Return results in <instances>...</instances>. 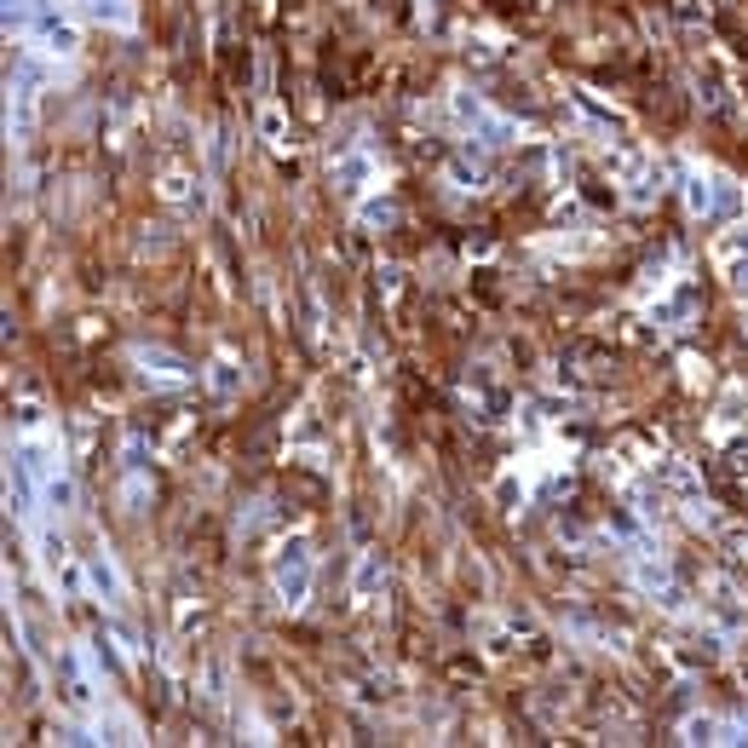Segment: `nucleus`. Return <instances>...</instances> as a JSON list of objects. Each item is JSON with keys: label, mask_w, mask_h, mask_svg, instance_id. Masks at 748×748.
Masks as SVG:
<instances>
[{"label": "nucleus", "mask_w": 748, "mask_h": 748, "mask_svg": "<svg viewBox=\"0 0 748 748\" xmlns=\"http://www.w3.org/2000/svg\"><path fill=\"white\" fill-rule=\"evenodd\" d=\"M311 582H317V559H311V541L294 530V536L277 541V553H271V587H277V599L288 610H300L311 599Z\"/></svg>", "instance_id": "obj_1"}, {"label": "nucleus", "mask_w": 748, "mask_h": 748, "mask_svg": "<svg viewBox=\"0 0 748 748\" xmlns=\"http://www.w3.org/2000/svg\"><path fill=\"white\" fill-rule=\"evenodd\" d=\"M455 121H461L478 144H513V121L495 116L478 93H455Z\"/></svg>", "instance_id": "obj_2"}, {"label": "nucleus", "mask_w": 748, "mask_h": 748, "mask_svg": "<svg viewBox=\"0 0 748 748\" xmlns=\"http://www.w3.org/2000/svg\"><path fill=\"white\" fill-rule=\"evenodd\" d=\"M328 179H334V190H340L346 202H363V190L380 179V167H374L369 150H340V156L328 162Z\"/></svg>", "instance_id": "obj_3"}, {"label": "nucleus", "mask_w": 748, "mask_h": 748, "mask_svg": "<svg viewBox=\"0 0 748 748\" xmlns=\"http://www.w3.org/2000/svg\"><path fill=\"white\" fill-rule=\"evenodd\" d=\"M490 144H478V139H467L455 156H449V185H461V190H484L490 185Z\"/></svg>", "instance_id": "obj_4"}, {"label": "nucleus", "mask_w": 748, "mask_h": 748, "mask_svg": "<svg viewBox=\"0 0 748 748\" xmlns=\"http://www.w3.org/2000/svg\"><path fill=\"white\" fill-rule=\"evenodd\" d=\"M133 363H139L156 386H179V380H190V374H196L185 357H173V351H162V346H133Z\"/></svg>", "instance_id": "obj_5"}, {"label": "nucleus", "mask_w": 748, "mask_h": 748, "mask_svg": "<svg viewBox=\"0 0 748 748\" xmlns=\"http://www.w3.org/2000/svg\"><path fill=\"white\" fill-rule=\"evenodd\" d=\"M720 259H725V277H731V294L748 300V225L720 236Z\"/></svg>", "instance_id": "obj_6"}, {"label": "nucleus", "mask_w": 748, "mask_h": 748, "mask_svg": "<svg viewBox=\"0 0 748 748\" xmlns=\"http://www.w3.org/2000/svg\"><path fill=\"white\" fill-rule=\"evenodd\" d=\"M87 582H93V593H98L110 610H121L127 587H121V570H116V559H110L104 547H98V553H87Z\"/></svg>", "instance_id": "obj_7"}, {"label": "nucleus", "mask_w": 748, "mask_h": 748, "mask_svg": "<svg viewBox=\"0 0 748 748\" xmlns=\"http://www.w3.org/2000/svg\"><path fill=\"white\" fill-rule=\"evenodd\" d=\"M202 380H208V392L219 403H231V398H242V380H248V374H242V363H236L231 351H219L208 369H202Z\"/></svg>", "instance_id": "obj_8"}, {"label": "nucleus", "mask_w": 748, "mask_h": 748, "mask_svg": "<svg viewBox=\"0 0 748 748\" xmlns=\"http://www.w3.org/2000/svg\"><path fill=\"white\" fill-rule=\"evenodd\" d=\"M380 587H386V559H380V547L369 553H357V570H351V599H380Z\"/></svg>", "instance_id": "obj_9"}, {"label": "nucleus", "mask_w": 748, "mask_h": 748, "mask_svg": "<svg viewBox=\"0 0 748 748\" xmlns=\"http://www.w3.org/2000/svg\"><path fill=\"white\" fill-rule=\"evenodd\" d=\"M685 208L697 219H714V173H685Z\"/></svg>", "instance_id": "obj_10"}, {"label": "nucleus", "mask_w": 748, "mask_h": 748, "mask_svg": "<svg viewBox=\"0 0 748 748\" xmlns=\"http://www.w3.org/2000/svg\"><path fill=\"white\" fill-rule=\"evenodd\" d=\"M691 317H697V294L691 288H679L674 300H656V323L662 328H685Z\"/></svg>", "instance_id": "obj_11"}, {"label": "nucleus", "mask_w": 748, "mask_h": 748, "mask_svg": "<svg viewBox=\"0 0 748 748\" xmlns=\"http://www.w3.org/2000/svg\"><path fill=\"white\" fill-rule=\"evenodd\" d=\"M81 12H87L93 24H116V29L133 24V6H127V0H81Z\"/></svg>", "instance_id": "obj_12"}, {"label": "nucleus", "mask_w": 748, "mask_h": 748, "mask_svg": "<svg viewBox=\"0 0 748 748\" xmlns=\"http://www.w3.org/2000/svg\"><path fill=\"white\" fill-rule=\"evenodd\" d=\"M737 213H743V190L725 173H714V219H737Z\"/></svg>", "instance_id": "obj_13"}, {"label": "nucleus", "mask_w": 748, "mask_h": 748, "mask_svg": "<svg viewBox=\"0 0 748 748\" xmlns=\"http://www.w3.org/2000/svg\"><path fill=\"white\" fill-rule=\"evenodd\" d=\"M259 133H265V144H271V150H288V121H282L277 104H265V110H259Z\"/></svg>", "instance_id": "obj_14"}, {"label": "nucleus", "mask_w": 748, "mask_h": 748, "mask_svg": "<svg viewBox=\"0 0 748 748\" xmlns=\"http://www.w3.org/2000/svg\"><path fill=\"white\" fill-rule=\"evenodd\" d=\"M720 415H725V421H748V380H731V386H725Z\"/></svg>", "instance_id": "obj_15"}, {"label": "nucleus", "mask_w": 748, "mask_h": 748, "mask_svg": "<svg viewBox=\"0 0 748 748\" xmlns=\"http://www.w3.org/2000/svg\"><path fill=\"white\" fill-rule=\"evenodd\" d=\"M363 225H369V231H380V225H398V202H392V196H374V202H363Z\"/></svg>", "instance_id": "obj_16"}, {"label": "nucleus", "mask_w": 748, "mask_h": 748, "mask_svg": "<svg viewBox=\"0 0 748 748\" xmlns=\"http://www.w3.org/2000/svg\"><path fill=\"white\" fill-rule=\"evenodd\" d=\"M714 616H720V628H725V633L743 628V605H737V593H731V587H720V599H714Z\"/></svg>", "instance_id": "obj_17"}, {"label": "nucleus", "mask_w": 748, "mask_h": 748, "mask_svg": "<svg viewBox=\"0 0 748 748\" xmlns=\"http://www.w3.org/2000/svg\"><path fill=\"white\" fill-rule=\"evenodd\" d=\"M685 743H720V720L714 714H691L685 720Z\"/></svg>", "instance_id": "obj_18"}, {"label": "nucleus", "mask_w": 748, "mask_h": 748, "mask_svg": "<svg viewBox=\"0 0 748 748\" xmlns=\"http://www.w3.org/2000/svg\"><path fill=\"white\" fill-rule=\"evenodd\" d=\"M162 196H167V202H190V179H185V173H167Z\"/></svg>", "instance_id": "obj_19"}]
</instances>
